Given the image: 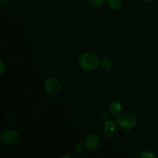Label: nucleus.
I'll return each mask as SVG.
<instances>
[{
	"label": "nucleus",
	"mask_w": 158,
	"mask_h": 158,
	"mask_svg": "<svg viewBox=\"0 0 158 158\" xmlns=\"http://www.w3.org/2000/svg\"><path fill=\"white\" fill-rule=\"evenodd\" d=\"M79 66L86 71H92L97 69L100 65V59L97 53L86 52L82 54L78 60Z\"/></svg>",
	"instance_id": "f257e3e1"
},
{
	"label": "nucleus",
	"mask_w": 158,
	"mask_h": 158,
	"mask_svg": "<svg viewBox=\"0 0 158 158\" xmlns=\"http://www.w3.org/2000/svg\"><path fill=\"white\" fill-rule=\"evenodd\" d=\"M117 125L123 131H130L136 127L137 118L132 113H123L117 117Z\"/></svg>",
	"instance_id": "f03ea898"
},
{
	"label": "nucleus",
	"mask_w": 158,
	"mask_h": 158,
	"mask_svg": "<svg viewBox=\"0 0 158 158\" xmlns=\"http://www.w3.org/2000/svg\"><path fill=\"white\" fill-rule=\"evenodd\" d=\"M0 140L4 145L11 146L19 140V135L15 130L7 128L3 130L0 134Z\"/></svg>",
	"instance_id": "7ed1b4c3"
},
{
	"label": "nucleus",
	"mask_w": 158,
	"mask_h": 158,
	"mask_svg": "<svg viewBox=\"0 0 158 158\" xmlns=\"http://www.w3.org/2000/svg\"><path fill=\"white\" fill-rule=\"evenodd\" d=\"M43 88L47 94L50 95H56L61 91L62 84L60 80L57 79L54 77H49L45 80Z\"/></svg>",
	"instance_id": "20e7f679"
},
{
	"label": "nucleus",
	"mask_w": 158,
	"mask_h": 158,
	"mask_svg": "<svg viewBox=\"0 0 158 158\" xmlns=\"http://www.w3.org/2000/svg\"><path fill=\"white\" fill-rule=\"evenodd\" d=\"M100 143V138L98 134L93 133L89 134L85 139L84 144L88 151H94L99 147Z\"/></svg>",
	"instance_id": "39448f33"
},
{
	"label": "nucleus",
	"mask_w": 158,
	"mask_h": 158,
	"mask_svg": "<svg viewBox=\"0 0 158 158\" xmlns=\"http://www.w3.org/2000/svg\"><path fill=\"white\" fill-rule=\"evenodd\" d=\"M103 134L106 137H112L117 134V123L113 120H107L104 123L103 127Z\"/></svg>",
	"instance_id": "423d86ee"
},
{
	"label": "nucleus",
	"mask_w": 158,
	"mask_h": 158,
	"mask_svg": "<svg viewBox=\"0 0 158 158\" xmlns=\"http://www.w3.org/2000/svg\"><path fill=\"white\" fill-rule=\"evenodd\" d=\"M122 110H123V107H122L121 103L118 101H112L108 106L109 113L114 117H117L120 115L122 113Z\"/></svg>",
	"instance_id": "0eeeda50"
},
{
	"label": "nucleus",
	"mask_w": 158,
	"mask_h": 158,
	"mask_svg": "<svg viewBox=\"0 0 158 158\" xmlns=\"http://www.w3.org/2000/svg\"><path fill=\"white\" fill-rule=\"evenodd\" d=\"M100 66H101L102 69H104V70L110 71L113 69L114 63L110 59L108 58V57H104L100 60Z\"/></svg>",
	"instance_id": "6e6552de"
},
{
	"label": "nucleus",
	"mask_w": 158,
	"mask_h": 158,
	"mask_svg": "<svg viewBox=\"0 0 158 158\" xmlns=\"http://www.w3.org/2000/svg\"><path fill=\"white\" fill-rule=\"evenodd\" d=\"M107 6L112 10H119L122 7L121 0H107L106 1Z\"/></svg>",
	"instance_id": "1a4fd4ad"
},
{
	"label": "nucleus",
	"mask_w": 158,
	"mask_h": 158,
	"mask_svg": "<svg viewBox=\"0 0 158 158\" xmlns=\"http://www.w3.org/2000/svg\"><path fill=\"white\" fill-rule=\"evenodd\" d=\"M140 158H156L157 154L151 151H144L141 152L139 155Z\"/></svg>",
	"instance_id": "9d476101"
},
{
	"label": "nucleus",
	"mask_w": 158,
	"mask_h": 158,
	"mask_svg": "<svg viewBox=\"0 0 158 158\" xmlns=\"http://www.w3.org/2000/svg\"><path fill=\"white\" fill-rule=\"evenodd\" d=\"M85 148H86V147H85V144H83V143H77V144L74 146V148H73L74 153H76L77 154H82V153L84 151Z\"/></svg>",
	"instance_id": "9b49d317"
},
{
	"label": "nucleus",
	"mask_w": 158,
	"mask_h": 158,
	"mask_svg": "<svg viewBox=\"0 0 158 158\" xmlns=\"http://www.w3.org/2000/svg\"><path fill=\"white\" fill-rule=\"evenodd\" d=\"M86 2L91 6H94V7H100V6H103L104 4L105 0H86Z\"/></svg>",
	"instance_id": "f8f14e48"
},
{
	"label": "nucleus",
	"mask_w": 158,
	"mask_h": 158,
	"mask_svg": "<svg viewBox=\"0 0 158 158\" xmlns=\"http://www.w3.org/2000/svg\"><path fill=\"white\" fill-rule=\"evenodd\" d=\"M0 66H1V70H0V73L2 74L6 70V64H5L4 61L2 60H0Z\"/></svg>",
	"instance_id": "ddd939ff"
},
{
	"label": "nucleus",
	"mask_w": 158,
	"mask_h": 158,
	"mask_svg": "<svg viewBox=\"0 0 158 158\" xmlns=\"http://www.w3.org/2000/svg\"><path fill=\"white\" fill-rule=\"evenodd\" d=\"M61 158H72V156L70 155H62L60 156Z\"/></svg>",
	"instance_id": "4468645a"
},
{
	"label": "nucleus",
	"mask_w": 158,
	"mask_h": 158,
	"mask_svg": "<svg viewBox=\"0 0 158 158\" xmlns=\"http://www.w3.org/2000/svg\"><path fill=\"white\" fill-rule=\"evenodd\" d=\"M141 1H143V2H151V1H152V0H141Z\"/></svg>",
	"instance_id": "2eb2a0df"
},
{
	"label": "nucleus",
	"mask_w": 158,
	"mask_h": 158,
	"mask_svg": "<svg viewBox=\"0 0 158 158\" xmlns=\"http://www.w3.org/2000/svg\"><path fill=\"white\" fill-rule=\"evenodd\" d=\"M0 1H1V2H4L5 0H0Z\"/></svg>",
	"instance_id": "dca6fc26"
}]
</instances>
